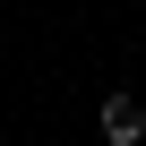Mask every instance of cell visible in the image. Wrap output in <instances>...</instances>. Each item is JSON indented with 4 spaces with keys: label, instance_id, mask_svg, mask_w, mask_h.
<instances>
[{
    "label": "cell",
    "instance_id": "6da1fadb",
    "mask_svg": "<svg viewBox=\"0 0 146 146\" xmlns=\"http://www.w3.org/2000/svg\"><path fill=\"white\" fill-rule=\"evenodd\" d=\"M95 129H103V146H146V103L137 95H103L95 103Z\"/></svg>",
    "mask_w": 146,
    "mask_h": 146
}]
</instances>
